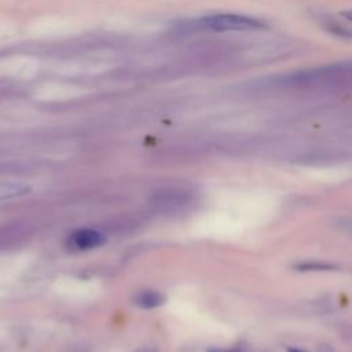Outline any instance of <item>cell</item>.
<instances>
[{"mask_svg":"<svg viewBox=\"0 0 352 352\" xmlns=\"http://www.w3.org/2000/svg\"><path fill=\"white\" fill-rule=\"evenodd\" d=\"M205 28L216 32L227 30H257L263 29L264 23L256 18L239 14H216L205 16L201 22Z\"/></svg>","mask_w":352,"mask_h":352,"instance_id":"1","label":"cell"},{"mask_svg":"<svg viewBox=\"0 0 352 352\" xmlns=\"http://www.w3.org/2000/svg\"><path fill=\"white\" fill-rule=\"evenodd\" d=\"M67 246L72 250L85 252L96 249L106 243V236L94 228H81L73 231L67 238Z\"/></svg>","mask_w":352,"mask_h":352,"instance_id":"2","label":"cell"},{"mask_svg":"<svg viewBox=\"0 0 352 352\" xmlns=\"http://www.w3.org/2000/svg\"><path fill=\"white\" fill-rule=\"evenodd\" d=\"M30 191L32 186L22 182H0V202L25 197Z\"/></svg>","mask_w":352,"mask_h":352,"instance_id":"3","label":"cell"},{"mask_svg":"<svg viewBox=\"0 0 352 352\" xmlns=\"http://www.w3.org/2000/svg\"><path fill=\"white\" fill-rule=\"evenodd\" d=\"M165 302V297L155 290H144L136 294L135 304L143 309H153L161 307Z\"/></svg>","mask_w":352,"mask_h":352,"instance_id":"4","label":"cell"},{"mask_svg":"<svg viewBox=\"0 0 352 352\" xmlns=\"http://www.w3.org/2000/svg\"><path fill=\"white\" fill-rule=\"evenodd\" d=\"M208 352H239L238 349H223V348H210Z\"/></svg>","mask_w":352,"mask_h":352,"instance_id":"5","label":"cell"},{"mask_svg":"<svg viewBox=\"0 0 352 352\" xmlns=\"http://www.w3.org/2000/svg\"><path fill=\"white\" fill-rule=\"evenodd\" d=\"M287 352H308V351H304V349H301V348H293V346H290V348H287Z\"/></svg>","mask_w":352,"mask_h":352,"instance_id":"6","label":"cell"},{"mask_svg":"<svg viewBox=\"0 0 352 352\" xmlns=\"http://www.w3.org/2000/svg\"><path fill=\"white\" fill-rule=\"evenodd\" d=\"M136 352H158V351L155 348H142V349H139Z\"/></svg>","mask_w":352,"mask_h":352,"instance_id":"7","label":"cell"}]
</instances>
